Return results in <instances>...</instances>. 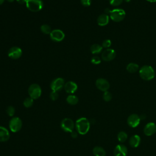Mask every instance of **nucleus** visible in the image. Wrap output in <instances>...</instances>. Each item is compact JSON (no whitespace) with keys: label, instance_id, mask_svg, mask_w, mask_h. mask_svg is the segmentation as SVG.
Segmentation results:
<instances>
[{"label":"nucleus","instance_id":"1","mask_svg":"<svg viewBox=\"0 0 156 156\" xmlns=\"http://www.w3.org/2000/svg\"><path fill=\"white\" fill-rule=\"evenodd\" d=\"M75 126L78 133L80 135H85L90 130V122L87 118L82 117L79 118L76 121Z\"/></svg>","mask_w":156,"mask_h":156},{"label":"nucleus","instance_id":"30","mask_svg":"<svg viewBox=\"0 0 156 156\" xmlns=\"http://www.w3.org/2000/svg\"><path fill=\"white\" fill-rule=\"evenodd\" d=\"M111 44H112L111 40L110 39H106L103 41L102 46V48L107 49V48H109V47L111 46Z\"/></svg>","mask_w":156,"mask_h":156},{"label":"nucleus","instance_id":"10","mask_svg":"<svg viewBox=\"0 0 156 156\" xmlns=\"http://www.w3.org/2000/svg\"><path fill=\"white\" fill-rule=\"evenodd\" d=\"M50 35L51 39L56 42H59L62 41L65 38V34L60 29H54L51 31Z\"/></svg>","mask_w":156,"mask_h":156},{"label":"nucleus","instance_id":"24","mask_svg":"<svg viewBox=\"0 0 156 156\" xmlns=\"http://www.w3.org/2000/svg\"><path fill=\"white\" fill-rule=\"evenodd\" d=\"M118 140L121 143H124L127 139V134L124 131H121L118 133L117 136Z\"/></svg>","mask_w":156,"mask_h":156},{"label":"nucleus","instance_id":"9","mask_svg":"<svg viewBox=\"0 0 156 156\" xmlns=\"http://www.w3.org/2000/svg\"><path fill=\"white\" fill-rule=\"evenodd\" d=\"M96 86L99 90L102 91H106L110 88V83L107 80L104 78H99L96 80Z\"/></svg>","mask_w":156,"mask_h":156},{"label":"nucleus","instance_id":"40","mask_svg":"<svg viewBox=\"0 0 156 156\" xmlns=\"http://www.w3.org/2000/svg\"><path fill=\"white\" fill-rule=\"evenodd\" d=\"M123 1H124L126 2H130L131 0H123Z\"/></svg>","mask_w":156,"mask_h":156},{"label":"nucleus","instance_id":"36","mask_svg":"<svg viewBox=\"0 0 156 156\" xmlns=\"http://www.w3.org/2000/svg\"><path fill=\"white\" fill-rule=\"evenodd\" d=\"M110 12H111V10H110L109 9H107H107H105V13H106V14H107V15H108V13L110 14Z\"/></svg>","mask_w":156,"mask_h":156},{"label":"nucleus","instance_id":"33","mask_svg":"<svg viewBox=\"0 0 156 156\" xmlns=\"http://www.w3.org/2000/svg\"><path fill=\"white\" fill-rule=\"evenodd\" d=\"M81 4L85 7H88L91 5V0H80Z\"/></svg>","mask_w":156,"mask_h":156},{"label":"nucleus","instance_id":"29","mask_svg":"<svg viewBox=\"0 0 156 156\" xmlns=\"http://www.w3.org/2000/svg\"><path fill=\"white\" fill-rule=\"evenodd\" d=\"M123 0H109L110 4L112 6L116 7L121 5L122 2Z\"/></svg>","mask_w":156,"mask_h":156},{"label":"nucleus","instance_id":"27","mask_svg":"<svg viewBox=\"0 0 156 156\" xmlns=\"http://www.w3.org/2000/svg\"><path fill=\"white\" fill-rule=\"evenodd\" d=\"M102 97H103V99L105 102H109L112 99V94L108 91H104Z\"/></svg>","mask_w":156,"mask_h":156},{"label":"nucleus","instance_id":"6","mask_svg":"<svg viewBox=\"0 0 156 156\" xmlns=\"http://www.w3.org/2000/svg\"><path fill=\"white\" fill-rule=\"evenodd\" d=\"M28 93L29 97L33 99H37L39 98L41 94V88L39 85L37 83H33L29 87Z\"/></svg>","mask_w":156,"mask_h":156},{"label":"nucleus","instance_id":"3","mask_svg":"<svg viewBox=\"0 0 156 156\" xmlns=\"http://www.w3.org/2000/svg\"><path fill=\"white\" fill-rule=\"evenodd\" d=\"M126 16L124 10L119 8L114 9L110 13V18L114 22H120L122 21Z\"/></svg>","mask_w":156,"mask_h":156},{"label":"nucleus","instance_id":"23","mask_svg":"<svg viewBox=\"0 0 156 156\" xmlns=\"http://www.w3.org/2000/svg\"><path fill=\"white\" fill-rule=\"evenodd\" d=\"M66 102L70 104V105H76L79 102V99L78 98L75 96V95H73V94H70L69 96H68V97L66 98Z\"/></svg>","mask_w":156,"mask_h":156},{"label":"nucleus","instance_id":"5","mask_svg":"<svg viewBox=\"0 0 156 156\" xmlns=\"http://www.w3.org/2000/svg\"><path fill=\"white\" fill-rule=\"evenodd\" d=\"M23 126L21 119L19 117H13L9 121V126L11 132L15 133L19 132Z\"/></svg>","mask_w":156,"mask_h":156},{"label":"nucleus","instance_id":"21","mask_svg":"<svg viewBox=\"0 0 156 156\" xmlns=\"http://www.w3.org/2000/svg\"><path fill=\"white\" fill-rule=\"evenodd\" d=\"M138 69H139L138 65L133 62L129 63L126 66L127 71L130 73H135L138 70Z\"/></svg>","mask_w":156,"mask_h":156},{"label":"nucleus","instance_id":"31","mask_svg":"<svg viewBox=\"0 0 156 156\" xmlns=\"http://www.w3.org/2000/svg\"><path fill=\"white\" fill-rule=\"evenodd\" d=\"M101 60L100 57L96 55L93 56L91 59V62L94 65H98L101 63Z\"/></svg>","mask_w":156,"mask_h":156},{"label":"nucleus","instance_id":"35","mask_svg":"<svg viewBox=\"0 0 156 156\" xmlns=\"http://www.w3.org/2000/svg\"><path fill=\"white\" fill-rule=\"evenodd\" d=\"M16 1L20 4H26L27 0H16Z\"/></svg>","mask_w":156,"mask_h":156},{"label":"nucleus","instance_id":"16","mask_svg":"<svg viewBox=\"0 0 156 156\" xmlns=\"http://www.w3.org/2000/svg\"><path fill=\"white\" fill-rule=\"evenodd\" d=\"M64 89L66 93L73 94L77 90V85L73 81H68L65 83Z\"/></svg>","mask_w":156,"mask_h":156},{"label":"nucleus","instance_id":"39","mask_svg":"<svg viewBox=\"0 0 156 156\" xmlns=\"http://www.w3.org/2000/svg\"><path fill=\"white\" fill-rule=\"evenodd\" d=\"M8 2H13L14 1V0H7Z\"/></svg>","mask_w":156,"mask_h":156},{"label":"nucleus","instance_id":"7","mask_svg":"<svg viewBox=\"0 0 156 156\" xmlns=\"http://www.w3.org/2000/svg\"><path fill=\"white\" fill-rule=\"evenodd\" d=\"M60 126L63 131H65L66 132L71 133L74 129L75 124L71 119L66 118H64L63 119H62V121H61Z\"/></svg>","mask_w":156,"mask_h":156},{"label":"nucleus","instance_id":"11","mask_svg":"<svg viewBox=\"0 0 156 156\" xmlns=\"http://www.w3.org/2000/svg\"><path fill=\"white\" fill-rule=\"evenodd\" d=\"M65 85V80L63 78L58 77L54 79L51 83V88L52 91H58L60 90Z\"/></svg>","mask_w":156,"mask_h":156},{"label":"nucleus","instance_id":"18","mask_svg":"<svg viewBox=\"0 0 156 156\" xmlns=\"http://www.w3.org/2000/svg\"><path fill=\"white\" fill-rule=\"evenodd\" d=\"M109 16L106 13H102L100 15L97 19L98 24L100 26H106L109 22Z\"/></svg>","mask_w":156,"mask_h":156},{"label":"nucleus","instance_id":"13","mask_svg":"<svg viewBox=\"0 0 156 156\" xmlns=\"http://www.w3.org/2000/svg\"><path fill=\"white\" fill-rule=\"evenodd\" d=\"M113 154L114 156H126L127 154V148L124 144H118L114 149Z\"/></svg>","mask_w":156,"mask_h":156},{"label":"nucleus","instance_id":"26","mask_svg":"<svg viewBox=\"0 0 156 156\" xmlns=\"http://www.w3.org/2000/svg\"><path fill=\"white\" fill-rule=\"evenodd\" d=\"M40 29L41 32L44 34H50L51 32V28L48 24H43L40 27Z\"/></svg>","mask_w":156,"mask_h":156},{"label":"nucleus","instance_id":"32","mask_svg":"<svg viewBox=\"0 0 156 156\" xmlns=\"http://www.w3.org/2000/svg\"><path fill=\"white\" fill-rule=\"evenodd\" d=\"M49 97H50V99L52 101H56L58 98V94L57 91H52L51 93H50V95H49Z\"/></svg>","mask_w":156,"mask_h":156},{"label":"nucleus","instance_id":"22","mask_svg":"<svg viewBox=\"0 0 156 156\" xmlns=\"http://www.w3.org/2000/svg\"><path fill=\"white\" fill-rule=\"evenodd\" d=\"M102 46L99 44H93L90 47V51L93 54H98L102 52Z\"/></svg>","mask_w":156,"mask_h":156},{"label":"nucleus","instance_id":"34","mask_svg":"<svg viewBox=\"0 0 156 156\" xmlns=\"http://www.w3.org/2000/svg\"><path fill=\"white\" fill-rule=\"evenodd\" d=\"M71 136L73 138H77V136H78V132H77V130H76V131L73 130L72 132H71Z\"/></svg>","mask_w":156,"mask_h":156},{"label":"nucleus","instance_id":"17","mask_svg":"<svg viewBox=\"0 0 156 156\" xmlns=\"http://www.w3.org/2000/svg\"><path fill=\"white\" fill-rule=\"evenodd\" d=\"M10 133L7 129L0 126V142H5L10 138Z\"/></svg>","mask_w":156,"mask_h":156},{"label":"nucleus","instance_id":"8","mask_svg":"<svg viewBox=\"0 0 156 156\" xmlns=\"http://www.w3.org/2000/svg\"><path fill=\"white\" fill-rule=\"evenodd\" d=\"M116 55V53L113 49L107 48L102 52L101 58L105 62H110L113 60Z\"/></svg>","mask_w":156,"mask_h":156},{"label":"nucleus","instance_id":"37","mask_svg":"<svg viewBox=\"0 0 156 156\" xmlns=\"http://www.w3.org/2000/svg\"><path fill=\"white\" fill-rule=\"evenodd\" d=\"M146 1L149 2H156V0H146Z\"/></svg>","mask_w":156,"mask_h":156},{"label":"nucleus","instance_id":"25","mask_svg":"<svg viewBox=\"0 0 156 156\" xmlns=\"http://www.w3.org/2000/svg\"><path fill=\"white\" fill-rule=\"evenodd\" d=\"M34 100L32 98H31L30 97H28L26 98L24 101H23V105L26 108H29L31 106H32L33 104H34Z\"/></svg>","mask_w":156,"mask_h":156},{"label":"nucleus","instance_id":"14","mask_svg":"<svg viewBox=\"0 0 156 156\" xmlns=\"http://www.w3.org/2000/svg\"><path fill=\"white\" fill-rule=\"evenodd\" d=\"M22 55V50L21 48L14 46L11 48L8 51V56L12 59H17Z\"/></svg>","mask_w":156,"mask_h":156},{"label":"nucleus","instance_id":"2","mask_svg":"<svg viewBox=\"0 0 156 156\" xmlns=\"http://www.w3.org/2000/svg\"><path fill=\"white\" fill-rule=\"evenodd\" d=\"M140 77L144 80H151L155 77L154 69L150 65H144L139 70Z\"/></svg>","mask_w":156,"mask_h":156},{"label":"nucleus","instance_id":"20","mask_svg":"<svg viewBox=\"0 0 156 156\" xmlns=\"http://www.w3.org/2000/svg\"><path fill=\"white\" fill-rule=\"evenodd\" d=\"M93 154L94 156H105L106 152L102 147L96 146L93 149Z\"/></svg>","mask_w":156,"mask_h":156},{"label":"nucleus","instance_id":"12","mask_svg":"<svg viewBox=\"0 0 156 156\" xmlns=\"http://www.w3.org/2000/svg\"><path fill=\"white\" fill-rule=\"evenodd\" d=\"M140 120H141V118L139 116V115L135 113H133L129 116L127 119V122L130 127L134 128L138 126V124H140Z\"/></svg>","mask_w":156,"mask_h":156},{"label":"nucleus","instance_id":"15","mask_svg":"<svg viewBox=\"0 0 156 156\" xmlns=\"http://www.w3.org/2000/svg\"><path fill=\"white\" fill-rule=\"evenodd\" d=\"M144 133L147 136H151L156 132V124L154 122L147 123L144 127Z\"/></svg>","mask_w":156,"mask_h":156},{"label":"nucleus","instance_id":"19","mask_svg":"<svg viewBox=\"0 0 156 156\" xmlns=\"http://www.w3.org/2000/svg\"><path fill=\"white\" fill-rule=\"evenodd\" d=\"M141 142V138L138 135H133L132 136L129 141L130 146L132 147H137Z\"/></svg>","mask_w":156,"mask_h":156},{"label":"nucleus","instance_id":"28","mask_svg":"<svg viewBox=\"0 0 156 156\" xmlns=\"http://www.w3.org/2000/svg\"><path fill=\"white\" fill-rule=\"evenodd\" d=\"M6 112L9 116H13V115H15V109L13 106L10 105L7 107Z\"/></svg>","mask_w":156,"mask_h":156},{"label":"nucleus","instance_id":"4","mask_svg":"<svg viewBox=\"0 0 156 156\" xmlns=\"http://www.w3.org/2000/svg\"><path fill=\"white\" fill-rule=\"evenodd\" d=\"M26 5L29 10L33 12H37L42 9L43 3L41 0H27Z\"/></svg>","mask_w":156,"mask_h":156},{"label":"nucleus","instance_id":"38","mask_svg":"<svg viewBox=\"0 0 156 156\" xmlns=\"http://www.w3.org/2000/svg\"><path fill=\"white\" fill-rule=\"evenodd\" d=\"M5 0H0V5H1L4 2Z\"/></svg>","mask_w":156,"mask_h":156}]
</instances>
